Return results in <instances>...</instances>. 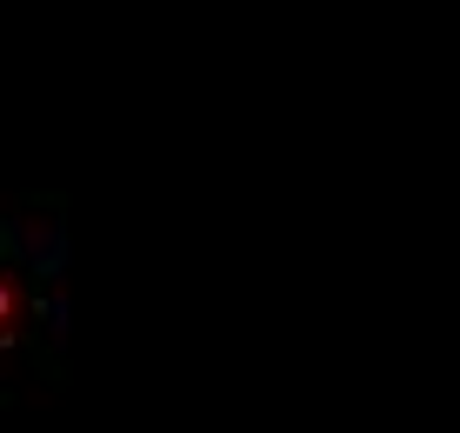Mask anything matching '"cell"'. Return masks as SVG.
<instances>
[{
  "label": "cell",
  "mask_w": 460,
  "mask_h": 433,
  "mask_svg": "<svg viewBox=\"0 0 460 433\" xmlns=\"http://www.w3.org/2000/svg\"><path fill=\"white\" fill-rule=\"evenodd\" d=\"M7 320H13V280L0 274V327H7Z\"/></svg>",
  "instance_id": "cell-1"
}]
</instances>
